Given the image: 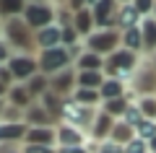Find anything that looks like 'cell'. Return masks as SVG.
Wrapping results in <instances>:
<instances>
[{
    "instance_id": "cell-1",
    "label": "cell",
    "mask_w": 156,
    "mask_h": 153,
    "mask_svg": "<svg viewBox=\"0 0 156 153\" xmlns=\"http://www.w3.org/2000/svg\"><path fill=\"white\" fill-rule=\"evenodd\" d=\"M3 39L16 55H34L37 52V31H31L21 16L3 21Z\"/></svg>"
},
{
    "instance_id": "cell-2",
    "label": "cell",
    "mask_w": 156,
    "mask_h": 153,
    "mask_svg": "<svg viewBox=\"0 0 156 153\" xmlns=\"http://www.w3.org/2000/svg\"><path fill=\"white\" fill-rule=\"evenodd\" d=\"M37 62H39V73L50 78V75H57V73L73 68L76 57H73V52L68 47H55V49H42V52H37Z\"/></svg>"
},
{
    "instance_id": "cell-3",
    "label": "cell",
    "mask_w": 156,
    "mask_h": 153,
    "mask_svg": "<svg viewBox=\"0 0 156 153\" xmlns=\"http://www.w3.org/2000/svg\"><path fill=\"white\" fill-rule=\"evenodd\" d=\"M138 68H140L138 52H130V49H122V47L117 49L115 55L104 57V75L107 78H120V81H125Z\"/></svg>"
},
{
    "instance_id": "cell-4",
    "label": "cell",
    "mask_w": 156,
    "mask_h": 153,
    "mask_svg": "<svg viewBox=\"0 0 156 153\" xmlns=\"http://www.w3.org/2000/svg\"><path fill=\"white\" fill-rule=\"evenodd\" d=\"M83 47L89 52H94V55L109 57L122 47V31H117V29H96L89 39H83Z\"/></svg>"
},
{
    "instance_id": "cell-5",
    "label": "cell",
    "mask_w": 156,
    "mask_h": 153,
    "mask_svg": "<svg viewBox=\"0 0 156 153\" xmlns=\"http://www.w3.org/2000/svg\"><path fill=\"white\" fill-rule=\"evenodd\" d=\"M23 21L29 23V29L31 31H42V29L52 26L57 18V5H52V3H47V0H34V3H29L26 11H23Z\"/></svg>"
},
{
    "instance_id": "cell-6",
    "label": "cell",
    "mask_w": 156,
    "mask_h": 153,
    "mask_svg": "<svg viewBox=\"0 0 156 153\" xmlns=\"http://www.w3.org/2000/svg\"><path fill=\"white\" fill-rule=\"evenodd\" d=\"M8 70H11V75H13L16 83H29L39 73L37 55H13L11 62H8Z\"/></svg>"
},
{
    "instance_id": "cell-7",
    "label": "cell",
    "mask_w": 156,
    "mask_h": 153,
    "mask_svg": "<svg viewBox=\"0 0 156 153\" xmlns=\"http://www.w3.org/2000/svg\"><path fill=\"white\" fill-rule=\"evenodd\" d=\"M94 117H96V109H86V106L76 104L73 99H65V104H62V122L76 125V127H81V130L89 132Z\"/></svg>"
},
{
    "instance_id": "cell-8",
    "label": "cell",
    "mask_w": 156,
    "mask_h": 153,
    "mask_svg": "<svg viewBox=\"0 0 156 153\" xmlns=\"http://www.w3.org/2000/svg\"><path fill=\"white\" fill-rule=\"evenodd\" d=\"M96 29H117V13H120V3L117 0H96L91 5ZM120 31V29H117Z\"/></svg>"
},
{
    "instance_id": "cell-9",
    "label": "cell",
    "mask_w": 156,
    "mask_h": 153,
    "mask_svg": "<svg viewBox=\"0 0 156 153\" xmlns=\"http://www.w3.org/2000/svg\"><path fill=\"white\" fill-rule=\"evenodd\" d=\"M55 132H57V148H86L89 132L81 130V127L60 122V125L55 127Z\"/></svg>"
},
{
    "instance_id": "cell-10",
    "label": "cell",
    "mask_w": 156,
    "mask_h": 153,
    "mask_svg": "<svg viewBox=\"0 0 156 153\" xmlns=\"http://www.w3.org/2000/svg\"><path fill=\"white\" fill-rule=\"evenodd\" d=\"M130 86H133V93H138V96H156V70L151 68V62L140 65L133 73Z\"/></svg>"
},
{
    "instance_id": "cell-11",
    "label": "cell",
    "mask_w": 156,
    "mask_h": 153,
    "mask_svg": "<svg viewBox=\"0 0 156 153\" xmlns=\"http://www.w3.org/2000/svg\"><path fill=\"white\" fill-rule=\"evenodd\" d=\"M76 68H68V70H62V73H57V75H50V91L52 93H57V96H62V99H70L73 96V91H76Z\"/></svg>"
},
{
    "instance_id": "cell-12",
    "label": "cell",
    "mask_w": 156,
    "mask_h": 153,
    "mask_svg": "<svg viewBox=\"0 0 156 153\" xmlns=\"http://www.w3.org/2000/svg\"><path fill=\"white\" fill-rule=\"evenodd\" d=\"M115 117H109L107 112H96V117H94V122H91V127H89V140H96V143H107L109 140V135H112V127H115Z\"/></svg>"
},
{
    "instance_id": "cell-13",
    "label": "cell",
    "mask_w": 156,
    "mask_h": 153,
    "mask_svg": "<svg viewBox=\"0 0 156 153\" xmlns=\"http://www.w3.org/2000/svg\"><path fill=\"white\" fill-rule=\"evenodd\" d=\"M23 122H26V127H57L60 125L55 117H50V112L39 104V101H34V104L23 112Z\"/></svg>"
},
{
    "instance_id": "cell-14",
    "label": "cell",
    "mask_w": 156,
    "mask_h": 153,
    "mask_svg": "<svg viewBox=\"0 0 156 153\" xmlns=\"http://www.w3.org/2000/svg\"><path fill=\"white\" fill-rule=\"evenodd\" d=\"M26 122H0V145H23Z\"/></svg>"
},
{
    "instance_id": "cell-15",
    "label": "cell",
    "mask_w": 156,
    "mask_h": 153,
    "mask_svg": "<svg viewBox=\"0 0 156 153\" xmlns=\"http://www.w3.org/2000/svg\"><path fill=\"white\" fill-rule=\"evenodd\" d=\"M23 145H47V148H57V132L55 127H29Z\"/></svg>"
},
{
    "instance_id": "cell-16",
    "label": "cell",
    "mask_w": 156,
    "mask_h": 153,
    "mask_svg": "<svg viewBox=\"0 0 156 153\" xmlns=\"http://www.w3.org/2000/svg\"><path fill=\"white\" fill-rule=\"evenodd\" d=\"M70 26L76 29V34L81 39H89L91 34L96 31V21H94V13H91V8H81V11L73 13V21Z\"/></svg>"
},
{
    "instance_id": "cell-17",
    "label": "cell",
    "mask_w": 156,
    "mask_h": 153,
    "mask_svg": "<svg viewBox=\"0 0 156 153\" xmlns=\"http://www.w3.org/2000/svg\"><path fill=\"white\" fill-rule=\"evenodd\" d=\"M5 101L11 106H16V109H21V112H26L29 106L37 101V99L29 93V88H26V83H13L11 88H8V96H5Z\"/></svg>"
},
{
    "instance_id": "cell-18",
    "label": "cell",
    "mask_w": 156,
    "mask_h": 153,
    "mask_svg": "<svg viewBox=\"0 0 156 153\" xmlns=\"http://www.w3.org/2000/svg\"><path fill=\"white\" fill-rule=\"evenodd\" d=\"M55 47H62V29L57 23L37 31V52H42V49H55Z\"/></svg>"
},
{
    "instance_id": "cell-19",
    "label": "cell",
    "mask_w": 156,
    "mask_h": 153,
    "mask_svg": "<svg viewBox=\"0 0 156 153\" xmlns=\"http://www.w3.org/2000/svg\"><path fill=\"white\" fill-rule=\"evenodd\" d=\"M99 96H101V104L112 101V99H122V96H128V83L120 81V78H104V83L99 88Z\"/></svg>"
},
{
    "instance_id": "cell-20",
    "label": "cell",
    "mask_w": 156,
    "mask_h": 153,
    "mask_svg": "<svg viewBox=\"0 0 156 153\" xmlns=\"http://www.w3.org/2000/svg\"><path fill=\"white\" fill-rule=\"evenodd\" d=\"M140 34H143V55H156V18L146 16L140 21Z\"/></svg>"
},
{
    "instance_id": "cell-21",
    "label": "cell",
    "mask_w": 156,
    "mask_h": 153,
    "mask_svg": "<svg viewBox=\"0 0 156 153\" xmlns=\"http://www.w3.org/2000/svg\"><path fill=\"white\" fill-rule=\"evenodd\" d=\"M73 68H76L78 73H86V70H101V73H104V57L94 55V52H89V49H83V52L76 57Z\"/></svg>"
},
{
    "instance_id": "cell-22",
    "label": "cell",
    "mask_w": 156,
    "mask_h": 153,
    "mask_svg": "<svg viewBox=\"0 0 156 153\" xmlns=\"http://www.w3.org/2000/svg\"><path fill=\"white\" fill-rule=\"evenodd\" d=\"M140 21H143V16H140L133 5H120V13H117V29H120V31L138 29Z\"/></svg>"
},
{
    "instance_id": "cell-23",
    "label": "cell",
    "mask_w": 156,
    "mask_h": 153,
    "mask_svg": "<svg viewBox=\"0 0 156 153\" xmlns=\"http://www.w3.org/2000/svg\"><path fill=\"white\" fill-rule=\"evenodd\" d=\"M130 104H133V91H128V96H122V99H112V101H104L99 109H101V112H107L109 117H115V120H122Z\"/></svg>"
},
{
    "instance_id": "cell-24",
    "label": "cell",
    "mask_w": 156,
    "mask_h": 153,
    "mask_svg": "<svg viewBox=\"0 0 156 153\" xmlns=\"http://www.w3.org/2000/svg\"><path fill=\"white\" fill-rule=\"evenodd\" d=\"M135 137H138V135H135V127H133V125H128L125 120H117V122H115V127H112V135H109V140L125 148L130 140H135Z\"/></svg>"
},
{
    "instance_id": "cell-25",
    "label": "cell",
    "mask_w": 156,
    "mask_h": 153,
    "mask_svg": "<svg viewBox=\"0 0 156 153\" xmlns=\"http://www.w3.org/2000/svg\"><path fill=\"white\" fill-rule=\"evenodd\" d=\"M70 99L76 101V104L86 106V109H96V106H101V96H99V91H94V88H78L76 86V91H73Z\"/></svg>"
},
{
    "instance_id": "cell-26",
    "label": "cell",
    "mask_w": 156,
    "mask_h": 153,
    "mask_svg": "<svg viewBox=\"0 0 156 153\" xmlns=\"http://www.w3.org/2000/svg\"><path fill=\"white\" fill-rule=\"evenodd\" d=\"M39 104L50 112V117H55L57 122H62V104H65V99H62V96L47 91V93H42V96H39Z\"/></svg>"
},
{
    "instance_id": "cell-27",
    "label": "cell",
    "mask_w": 156,
    "mask_h": 153,
    "mask_svg": "<svg viewBox=\"0 0 156 153\" xmlns=\"http://www.w3.org/2000/svg\"><path fill=\"white\" fill-rule=\"evenodd\" d=\"M104 78L107 75L101 70H86V73H78L76 75V83H78V88H94V91H99L101 83H104Z\"/></svg>"
},
{
    "instance_id": "cell-28",
    "label": "cell",
    "mask_w": 156,
    "mask_h": 153,
    "mask_svg": "<svg viewBox=\"0 0 156 153\" xmlns=\"http://www.w3.org/2000/svg\"><path fill=\"white\" fill-rule=\"evenodd\" d=\"M26 5H29V0H0V18L8 21V18L23 16Z\"/></svg>"
},
{
    "instance_id": "cell-29",
    "label": "cell",
    "mask_w": 156,
    "mask_h": 153,
    "mask_svg": "<svg viewBox=\"0 0 156 153\" xmlns=\"http://www.w3.org/2000/svg\"><path fill=\"white\" fill-rule=\"evenodd\" d=\"M122 49H130V52H143V34H140V26L138 29H128L122 31Z\"/></svg>"
},
{
    "instance_id": "cell-30",
    "label": "cell",
    "mask_w": 156,
    "mask_h": 153,
    "mask_svg": "<svg viewBox=\"0 0 156 153\" xmlns=\"http://www.w3.org/2000/svg\"><path fill=\"white\" fill-rule=\"evenodd\" d=\"M26 88H29V93H31V96L39 101V96H42V93H47V91H50V78H47V75H42V73H37V75H34L31 81L26 83Z\"/></svg>"
},
{
    "instance_id": "cell-31",
    "label": "cell",
    "mask_w": 156,
    "mask_h": 153,
    "mask_svg": "<svg viewBox=\"0 0 156 153\" xmlns=\"http://www.w3.org/2000/svg\"><path fill=\"white\" fill-rule=\"evenodd\" d=\"M143 120H156V96H138L135 99Z\"/></svg>"
},
{
    "instance_id": "cell-32",
    "label": "cell",
    "mask_w": 156,
    "mask_h": 153,
    "mask_svg": "<svg viewBox=\"0 0 156 153\" xmlns=\"http://www.w3.org/2000/svg\"><path fill=\"white\" fill-rule=\"evenodd\" d=\"M135 135H138L140 140H146V143L154 140L156 137V120H143L138 127H135Z\"/></svg>"
},
{
    "instance_id": "cell-33",
    "label": "cell",
    "mask_w": 156,
    "mask_h": 153,
    "mask_svg": "<svg viewBox=\"0 0 156 153\" xmlns=\"http://www.w3.org/2000/svg\"><path fill=\"white\" fill-rule=\"evenodd\" d=\"M122 120L128 122V125H133V127H138L140 122H143V114H140V109H138V104H135V101L128 106V112H125V117H122Z\"/></svg>"
},
{
    "instance_id": "cell-34",
    "label": "cell",
    "mask_w": 156,
    "mask_h": 153,
    "mask_svg": "<svg viewBox=\"0 0 156 153\" xmlns=\"http://www.w3.org/2000/svg\"><path fill=\"white\" fill-rule=\"evenodd\" d=\"M130 5L135 8V11L140 13V16H154V5H156V0H133V3H130Z\"/></svg>"
},
{
    "instance_id": "cell-35",
    "label": "cell",
    "mask_w": 156,
    "mask_h": 153,
    "mask_svg": "<svg viewBox=\"0 0 156 153\" xmlns=\"http://www.w3.org/2000/svg\"><path fill=\"white\" fill-rule=\"evenodd\" d=\"M0 122H23V112L8 104V106H5V112H3V120H0Z\"/></svg>"
},
{
    "instance_id": "cell-36",
    "label": "cell",
    "mask_w": 156,
    "mask_h": 153,
    "mask_svg": "<svg viewBox=\"0 0 156 153\" xmlns=\"http://www.w3.org/2000/svg\"><path fill=\"white\" fill-rule=\"evenodd\" d=\"M125 153H148V143L140 140V137H135V140H130L128 145H125Z\"/></svg>"
},
{
    "instance_id": "cell-37",
    "label": "cell",
    "mask_w": 156,
    "mask_h": 153,
    "mask_svg": "<svg viewBox=\"0 0 156 153\" xmlns=\"http://www.w3.org/2000/svg\"><path fill=\"white\" fill-rule=\"evenodd\" d=\"M94 153H125V148L117 145V143H112V140H107V143H99V148H96Z\"/></svg>"
},
{
    "instance_id": "cell-38",
    "label": "cell",
    "mask_w": 156,
    "mask_h": 153,
    "mask_svg": "<svg viewBox=\"0 0 156 153\" xmlns=\"http://www.w3.org/2000/svg\"><path fill=\"white\" fill-rule=\"evenodd\" d=\"M13 55H16V52L8 47V42H5V39H0V65H8Z\"/></svg>"
},
{
    "instance_id": "cell-39",
    "label": "cell",
    "mask_w": 156,
    "mask_h": 153,
    "mask_svg": "<svg viewBox=\"0 0 156 153\" xmlns=\"http://www.w3.org/2000/svg\"><path fill=\"white\" fill-rule=\"evenodd\" d=\"M21 153H57V148H47V145H21Z\"/></svg>"
},
{
    "instance_id": "cell-40",
    "label": "cell",
    "mask_w": 156,
    "mask_h": 153,
    "mask_svg": "<svg viewBox=\"0 0 156 153\" xmlns=\"http://www.w3.org/2000/svg\"><path fill=\"white\" fill-rule=\"evenodd\" d=\"M0 83H3L5 88H11L13 83H16V81H13V75H11V70H8V65H0Z\"/></svg>"
},
{
    "instance_id": "cell-41",
    "label": "cell",
    "mask_w": 156,
    "mask_h": 153,
    "mask_svg": "<svg viewBox=\"0 0 156 153\" xmlns=\"http://www.w3.org/2000/svg\"><path fill=\"white\" fill-rule=\"evenodd\" d=\"M57 153H91L89 148H57Z\"/></svg>"
},
{
    "instance_id": "cell-42",
    "label": "cell",
    "mask_w": 156,
    "mask_h": 153,
    "mask_svg": "<svg viewBox=\"0 0 156 153\" xmlns=\"http://www.w3.org/2000/svg\"><path fill=\"white\" fill-rule=\"evenodd\" d=\"M0 153H21V145H0Z\"/></svg>"
},
{
    "instance_id": "cell-43",
    "label": "cell",
    "mask_w": 156,
    "mask_h": 153,
    "mask_svg": "<svg viewBox=\"0 0 156 153\" xmlns=\"http://www.w3.org/2000/svg\"><path fill=\"white\" fill-rule=\"evenodd\" d=\"M5 106H8V101H5V99H0V120H3V112H5Z\"/></svg>"
},
{
    "instance_id": "cell-44",
    "label": "cell",
    "mask_w": 156,
    "mask_h": 153,
    "mask_svg": "<svg viewBox=\"0 0 156 153\" xmlns=\"http://www.w3.org/2000/svg\"><path fill=\"white\" fill-rule=\"evenodd\" d=\"M148 153H156V137H154V140H148Z\"/></svg>"
},
{
    "instance_id": "cell-45",
    "label": "cell",
    "mask_w": 156,
    "mask_h": 153,
    "mask_svg": "<svg viewBox=\"0 0 156 153\" xmlns=\"http://www.w3.org/2000/svg\"><path fill=\"white\" fill-rule=\"evenodd\" d=\"M5 96H8V88L3 86V83H0V99H5Z\"/></svg>"
},
{
    "instance_id": "cell-46",
    "label": "cell",
    "mask_w": 156,
    "mask_h": 153,
    "mask_svg": "<svg viewBox=\"0 0 156 153\" xmlns=\"http://www.w3.org/2000/svg\"><path fill=\"white\" fill-rule=\"evenodd\" d=\"M94 3H96V0H83V5H86V8H91Z\"/></svg>"
},
{
    "instance_id": "cell-47",
    "label": "cell",
    "mask_w": 156,
    "mask_h": 153,
    "mask_svg": "<svg viewBox=\"0 0 156 153\" xmlns=\"http://www.w3.org/2000/svg\"><path fill=\"white\" fill-rule=\"evenodd\" d=\"M117 3H120V5H130V3H133V0H117Z\"/></svg>"
},
{
    "instance_id": "cell-48",
    "label": "cell",
    "mask_w": 156,
    "mask_h": 153,
    "mask_svg": "<svg viewBox=\"0 0 156 153\" xmlns=\"http://www.w3.org/2000/svg\"><path fill=\"white\" fill-rule=\"evenodd\" d=\"M151 68H154V70H156V55L151 57Z\"/></svg>"
},
{
    "instance_id": "cell-49",
    "label": "cell",
    "mask_w": 156,
    "mask_h": 153,
    "mask_svg": "<svg viewBox=\"0 0 156 153\" xmlns=\"http://www.w3.org/2000/svg\"><path fill=\"white\" fill-rule=\"evenodd\" d=\"M0 39H3V18H0Z\"/></svg>"
},
{
    "instance_id": "cell-50",
    "label": "cell",
    "mask_w": 156,
    "mask_h": 153,
    "mask_svg": "<svg viewBox=\"0 0 156 153\" xmlns=\"http://www.w3.org/2000/svg\"><path fill=\"white\" fill-rule=\"evenodd\" d=\"M154 18H156V5H154Z\"/></svg>"
},
{
    "instance_id": "cell-51",
    "label": "cell",
    "mask_w": 156,
    "mask_h": 153,
    "mask_svg": "<svg viewBox=\"0 0 156 153\" xmlns=\"http://www.w3.org/2000/svg\"><path fill=\"white\" fill-rule=\"evenodd\" d=\"M47 3H50V0H47ZM55 3H57V0H55ZM65 3H68V0H65Z\"/></svg>"
}]
</instances>
